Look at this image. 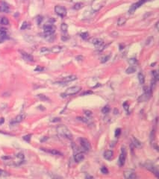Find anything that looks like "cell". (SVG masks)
I'll return each mask as SVG.
<instances>
[{
	"mask_svg": "<svg viewBox=\"0 0 159 179\" xmlns=\"http://www.w3.org/2000/svg\"><path fill=\"white\" fill-rule=\"evenodd\" d=\"M58 132L61 136H62L63 137H64L66 139H68V140H72L73 139V135H72L71 132L69 131V129L64 125L58 126Z\"/></svg>",
	"mask_w": 159,
	"mask_h": 179,
	"instance_id": "cell-1",
	"label": "cell"
},
{
	"mask_svg": "<svg viewBox=\"0 0 159 179\" xmlns=\"http://www.w3.org/2000/svg\"><path fill=\"white\" fill-rule=\"evenodd\" d=\"M82 90L81 87H78V86H74V87H69L66 92L63 94H61V96L62 97H66V96H73V95H75L76 93H78L79 91H80Z\"/></svg>",
	"mask_w": 159,
	"mask_h": 179,
	"instance_id": "cell-2",
	"label": "cell"
},
{
	"mask_svg": "<svg viewBox=\"0 0 159 179\" xmlns=\"http://www.w3.org/2000/svg\"><path fill=\"white\" fill-rule=\"evenodd\" d=\"M55 12L58 16H61V17L66 16L67 14V11L66 8L63 6H60V5H57L55 7Z\"/></svg>",
	"mask_w": 159,
	"mask_h": 179,
	"instance_id": "cell-3",
	"label": "cell"
},
{
	"mask_svg": "<svg viewBox=\"0 0 159 179\" xmlns=\"http://www.w3.org/2000/svg\"><path fill=\"white\" fill-rule=\"evenodd\" d=\"M44 35H51L55 32V27L52 24H46L43 26Z\"/></svg>",
	"mask_w": 159,
	"mask_h": 179,
	"instance_id": "cell-4",
	"label": "cell"
},
{
	"mask_svg": "<svg viewBox=\"0 0 159 179\" xmlns=\"http://www.w3.org/2000/svg\"><path fill=\"white\" fill-rule=\"evenodd\" d=\"M147 1H148V0H139L137 2H136L135 4H134V5H132L131 6V8H129V10H128V13L129 14H133L138 8H140L141 6H142Z\"/></svg>",
	"mask_w": 159,
	"mask_h": 179,
	"instance_id": "cell-5",
	"label": "cell"
},
{
	"mask_svg": "<svg viewBox=\"0 0 159 179\" xmlns=\"http://www.w3.org/2000/svg\"><path fill=\"white\" fill-rule=\"evenodd\" d=\"M126 148L124 147L122 148L121 150V154L120 155V157H119V165L120 166H123L125 164V161H126Z\"/></svg>",
	"mask_w": 159,
	"mask_h": 179,
	"instance_id": "cell-6",
	"label": "cell"
},
{
	"mask_svg": "<svg viewBox=\"0 0 159 179\" xmlns=\"http://www.w3.org/2000/svg\"><path fill=\"white\" fill-rule=\"evenodd\" d=\"M80 143H81V146L83 147V148L86 151H89L91 149V143L89 142L87 139L85 138H81L80 139Z\"/></svg>",
	"mask_w": 159,
	"mask_h": 179,
	"instance_id": "cell-7",
	"label": "cell"
},
{
	"mask_svg": "<svg viewBox=\"0 0 159 179\" xmlns=\"http://www.w3.org/2000/svg\"><path fill=\"white\" fill-rule=\"evenodd\" d=\"M19 52H20L22 57L25 60V61H28V62H33L34 61V57L31 55H29L28 53H27L24 51H19Z\"/></svg>",
	"mask_w": 159,
	"mask_h": 179,
	"instance_id": "cell-8",
	"label": "cell"
},
{
	"mask_svg": "<svg viewBox=\"0 0 159 179\" xmlns=\"http://www.w3.org/2000/svg\"><path fill=\"white\" fill-rule=\"evenodd\" d=\"M124 176L126 178L128 179H134L137 178V175L135 174L134 172L132 171V170H127L124 172Z\"/></svg>",
	"mask_w": 159,
	"mask_h": 179,
	"instance_id": "cell-9",
	"label": "cell"
},
{
	"mask_svg": "<svg viewBox=\"0 0 159 179\" xmlns=\"http://www.w3.org/2000/svg\"><path fill=\"white\" fill-rule=\"evenodd\" d=\"M91 43L93 45H95L97 47H100L103 44V41L100 38H93L91 40Z\"/></svg>",
	"mask_w": 159,
	"mask_h": 179,
	"instance_id": "cell-10",
	"label": "cell"
},
{
	"mask_svg": "<svg viewBox=\"0 0 159 179\" xmlns=\"http://www.w3.org/2000/svg\"><path fill=\"white\" fill-rule=\"evenodd\" d=\"M9 11V6L4 2H0V12L8 13Z\"/></svg>",
	"mask_w": 159,
	"mask_h": 179,
	"instance_id": "cell-11",
	"label": "cell"
},
{
	"mask_svg": "<svg viewBox=\"0 0 159 179\" xmlns=\"http://www.w3.org/2000/svg\"><path fill=\"white\" fill-rule=\"evenodd\" d=\"M114 156V152L112 150H108L104 152V158L106 160H111Z\"/></svg>",
	"mask_w": 159,
	"mask_h": 179,
	"instance_id": "cell-12",
	"label": "cell"
},
{
	"mask_svg": "<svg viewBox=\"0 0 159 179\" xmlns=\"http://www.w3.org/2000/svg\"><path fill=\"white\" fill-rule=\"evenodd\" d=\"M77 78V77L75 75H69V76H67L65 78H63V81L60 83H62V82H64V83H67V82H69V81H75V79Z\"/></svg>",
	"mask_w": 159,
	"mask_h": 179,
	"instance_id": "cell-13",
	"label": "cell"
},
{
	"mask_svg": "<svg viewBox=\"0 0 159 179\" xmlns=\"http://www.w3.org/2000/svg\"><path fill=\"white\" fill-rule=\"evenodd\" d=\"M41 149L45 152H49V153L53 155H62V154L60 152L56 150V149H45V148H41Z\"/></svg>",
	"mask_w": 159,
	"mask_h": 179,
	"instance_id": "cell-14",
	"label": "cell"
},
{
	"mask_svg": "<svg viewBox=\"0 0 159 179\" xmlns=\"http://www.w3.org/2000/svg\"><path fill=\"white\" fill-rule=\"evenodd\" d=\"M84 159V155L83 153H78L75 156V161L77 163L82 161Z\"/></svg>",
	"mask_w": 159,
	"mask_h": 179,
	"instance_id": "cell-15",
	"label": "cell"
},
{
	"mask_svg": "<svg viewBox=\"0 0 159 179\" xmlns=\"http://www.w3.org/2000/svg\"><path fill=\"white\" fill-rule=\"evenodd\" d=\"M24 118H25V115L24 114H19L14 119L12 123H19V122H21L24 119Z\"/></svg>",
	"mask_w": 159,
	"mask_h": 179,
	"instance_id": "cell-16",
	"label": "cell"
},
{
	"mask_svg": "<svg viewBox=\"0 0 159 179\" xmlns=\"http://www.w3.org/2000/svg\"><path fill=\"white\" fill-rule=\"evenodd\" d=\"M146 169H148L149 170L152 171L154 174L156 175L157 177H158V170H157L156 167H155L154 166H152V165H151V164H147V165H146Z\"/></svg>",
	"mask_w": 159,
	"mask_h": 179,
	"instance_id": "cell-17",
	"label": "cell"
},
{
	"mask_svg": "<svg viewBox=\"0 0 159 179\" xmlns=\"http://www.w3.org/2000/svg\"><path fill=\"white\" fill-rule=\"evenodd\" d=\"M7 30L5 28H0V40H5L7 38Z\"/></svg>",
	"mask_w": 159,
	"mask_h": 179,
	"instance_id": "cell-18",
	"label": "cell"
},
{
	"mask_svg": "<svg viewBox=\"0 0 159 179\" xmlns=\"http://www.w3.org/2000/svg\"><path fill=\"white\" fill-rule=\"evenodd\" d=\"M126 19L125 18V17H120L118 19V20H117V25L118 26H123V25H125L126 24Z\"/></svg>",
	"mask_w": 159,
	"mask_h": 179,
	"instance_id": "cell-19",
	"label": "cell"
},
{
	"mask_svg": "<svg viewBox=\"0 0 159 179\" xmlns=\"http://www.w3.org/2000/svg\"><path fill=\"white\" fill-rule=\"evenodd\" d=\"M61 46H54L52 48L50 49V52H53V53H58L61 51Z\"/></svg>",
	"mask_w": 159,
	"mask_h": 179,
	"instance_id": "cell-20",
	"label": "cell"
},
{
	"mask_svg": "<svg viewBox=\"0 0 159 179\" xmlns=\"http://www.w3.org/2000/svg\"><path fill=\"white\" fill-rule=\"evenodd\" d=\"M137 78H138V80H139V82H140V84H144V81H145V77H144L143 74L141 73H138Z\"/></svg>",
	"mask_w": 159,
	"mask_h": 179,
	"instance_id": "cell-21",
	"label": "cell"
},
{
	"mask_svg": "<svg viewBox=\"0 0 159 179\" xmlns=\"http://www.w3.org/2000/svg\"><path fill=\"white\" fill-rule=\"evenodd\" d=\"M136 71V68L134 67V66H129L128 68H127L126 69V73H127V74H132V73H134V72Z\"/></svg>",
	"mask_w": 159,
	"mask_h": 179,
	"instance_id": "cell-22",
	"label": "cell"
},
{
	"mask_svg": "<svg viewBox=\"0 0 159 179\" xmlns=\"http://www.w3.org/2000/svg\"><path fill=\"white\" fill-rule=\"evenodd\" d=\"M0 23H1L2 25H8L9 24L8 19L5 17V16L2 17L1 19H0Z\"/></svg>",
	"mask_w": 159,
	"mask_h": 179,
	"instance_id": "cell-23",
	"label": "cell"
},
{
	"mask_svg": "<svg viewBox=\"0 0 159 179\" xmlns=\"http://www.w3.org/2000/svg\"><path fill=\"white\" fill-rule=\"evenodd\" d=\"M9 175H9V173L8 172H6L5 170H2L0 169V177H1V178H5V177L9 176Z\"/></svg>",
	"mask_w": 159,
	"mask_h": 179,
	"instance_id": "cell-24",
	"label": "cell"
},
{
	"mask_svg": "<svg viewBox=\"0 0 159 179\" xmlns=\"http://www.w3.org/2000/svg\"><path fill=\"white\" fill-rule=\"evenodd\" d=\"M133 143H134V145L136 146V147H141L142 146L141 143L137 139H136L135 137H133Z\"/></svg>",
	"mask_w": 159,
	"mask_h": 179,
	"instance_id": "cell-25",
	"label": "cell"
},
{
	"mask_svg": "<svg viewBox=\"0 0 159 179\" xmlns=\"http://www.w3.org/2000/svg\"><path fill=\"white\" fill-rule=\"evenodd\" d=\"M109 111H110V107H109V105H105L102 107V114H108Z\"/></svg>",
	"mask_w": 159,
	"mask_h": 179,
	"instance_id": "cell-26",
	"label": "cell"
},
{
	"mask_svg": "<svg viewBox=\"0 0 159 179\" xmlns=\"http://www.w3.org/2000/svg\"><path fill=\"white\" fill-rule=\"evenodd\" d=\"M61 31H62L64 33H66V32H67L68 26H67V25L65 23H62V24H61Z\"/></svg>",
	"mask_w": 159,
	"mask_h": 179,
	"instance_id": "cell-27",
	"label": "cell"
},
{
	"mask_svg": "<svg viewBox=\"0 0 159 179\" xmlns=\"http://www.w3.org/2000/svg\"><path fill=\"white\" fill-rule=\"evenodd\" d=\"M83 3H76L75 5H74V7H73V8L74 9H75V10H79V9H81V8H83Z\"/></svg>",
	"mask_w": 159,
	"mask_h": 179,
	"instance_id": "cell-28",
	"label": "cell"
},
{
	"mask_svg": "<svg viewBox=\"0 0 159 179\" xmlns=\"http://www.w3.org/2000/svg\"><path fill=\"white\" fill-rule=\"evenodd\" d=\"M41 52L42 53H47V52H50V49L46 48V47H43L41 49Z\"/></svg>",
	"mask_w": 159,
	"mask_h": 179,
	"instance_id": "cell-29",
	"label": "cell"
},
{
	"mask_svg": "<svg viewBox=\"0 0 159 179\" xmlns=\"http://www.w3.org/2000/svg\"><path fill=\"white\" fill-rule=\"evenodd\" d=\"M37 97L38 98H40L41 99H42V100H45V101H49V99L46 96H43V95H42V94H39V95H37Z\"/></svg>",
	"mask_w": 159,
	"mask_h": 179,
	"instance_id": "cell-30",
	"label": "cell"
},
{
	"mask_svg": "<svg viewBox=\"0 0 159 179\" xmlns=\"http://www.w3.org/2000/svg\"><path fill=\"white\" fill-rule=\"evenodd\" d=\"M109 58H110V55H107V56H105V57H102L101 59V62L102 63H105V62H107L108 61Z\"/></svg>",
	"mask_w": 159,
	"mask_h": 179,
	"instance_id": "cell-31",
	"label": "cell"
},
{
	"mask_svg": "<svg viewBox=\"0 0 159 179\" xmlns=\"http://www.w3.org/2000/svg\"><path fill=\"white\" fill-rule=\"evenodd\" d=\"M28 27V23H27V22H24L23 24H22V26H21V30H25V29H26Z\"/></svg>",
	"mask_w": 159,
	"mask_h": 179,
	"instance_id": "cell-32",
	"label": "cell"
},
{
	"mask_svg": "<svg viewBox=\"0 0 159 179\" xmlns=\"http://www.w3.org/2000/svg\"><path fill=\"white\" fill-rule=\"evenodd\" d=\"M120 134H121V129L120 128L116 129V131H115V137H118L120 135Z\"/></svg>",
	"mask_w": 159,
	"mask_h": 179,
	"instance_id": "cell-33",
	"label": "cell"
},
{
	"mask_svg": "<svg viewBox=\"0 0 159 179\" xmlns=\"http://www.w3.org/2000/svg\"><path fill=\"white\" fill-rule=\"evenodd\" d=\"M101 172L103 174H108V170L106 167H105V166H103V167L101 168Z\"/></svg>",
	"mask_w": 159,
	"mask_h": 179,
	"instance_id": "cell-34",
	"label": "cell"
},
{
	"mask_svg": "<svg viewBox=\"0 0 159 179\" xmlns=\"http://www.w3.org/2000/svg\"><path fill=\"white\" fill-rule=\"evenodd\" d=\"M30 139H31V134H28V135H26V136L23 137V140H25L27 142L30 141Z\"/></svg>",
	"mask_w": 159,
	"mask_h": 179,
	"instance_id": "cell-35",
	"label": "cell"
},
{
	"mask_svg": "<svg viewBox=\"0 0 159 179\" xmlns=\"http://www.w3.org/2000/svg\"><path fill=\"white\" fill-rule=\"evenodd\" d=\"M88 36H89V34H88V33H87V32H85V33H82V34H81L82 38V39H84V40L87 39V38H88Z\"/></svg>",
	"mask_w": 159,
	"mask_h": 179,
	"instance_id": "cell-36",
	"label": "cell"
},
{
	"mask_svg": "<svg viewBox=\"0 0 159 179\" xmlns=\"http://www.w3.org/2000/svg\"><path fill=\"white\" fill-rule=\"evenodd\" d=\"M84 114L87 116H92V112L91 111H84Z\"/></svg>",
	"mask_w": 159,
	"mask_h": 179,
	"instance_id": "cell-37",
	"label": "cell"
},
{
	"mask_svg": "<svg viewBox=\"0 0 159 179\" xmlns=\"http://www.w3.org/2000/svg\"><path fill=\"white\" fill-rule=\"evenodd\" d=\"M34 70H35L36 72H41V71H43V68L38 66H37V68H35Z\"/></svg>",
	"mask_w": 159,
	"mask_h": 179,
	"instance_id": "cell-38",
	"label": "cell"
},
{
	"mask_svg": "<svg viewBox=\"0 0 159 179\" xmlns=\"http://www.w3.org/2000/svg\"><path fill=\"white\" fill-rule=\"evenodd\" d=\"M37 23H38V24H41V22L43 21V17H42V16H37Z\"/></svg>",
	"mask_w": 159,
	"mask_h": 179,
	"instance_id": "cell-39",
	"label": "cell"
},
{
	"mask_svg": "<svg viewBox=\"0 0 159 179\" xmlns=\"http://www.w3.org/2000/svg\"><path fill=\"white\" fill-rule=\"evenodd\" d=\"M128 62L130 63V64H134L136 62H137V61H136V59L135 58H131L130 60H129L128 61Z\"/></svg>",
	"mask_w": 159,
	"mask_h": 179,
	"instance_id": "cell-40",
	"label": "cell"
},
{
	"mask_svg": "<svg viewBox=\"0 0 159 179\" xmlns=\"http://www.w3.org/2000/svg\"><path fill=\"white\" fill-rule=\"evenodd\" d=\"M59 121H61V119L60 118H53L52 120H51L52 122H59Z\"/></svg>",
	"mask_w": 159,
	"mask_h": 179,
	"instance_id": "cell-41",
	"label": "cell"
},
{
	"mask_svg": "<svg viewBox=\"0 0 159 179\" xmlns=\"http://www.w3.org/2000/svg\"><path fill=\"white\" fill-rule=\"evenodd\" d=\"M123 107H124V108L126 109V111H128V107H129V105H128V103H127V102H125V103L123 104Z\"/></svg>",
	"mask_w": 159,
	"mask_h": 179,
	"instance_id": "cell-42",
	"label": "cell"
},
{
	"mask_svg": "<svg viewBox=\"0 0 159 179\" xmlns=\"http://www.w3.org/2000/svg\"><path fill=\"white\" fill-rule=\"evenodd\" d=\"M5 122V119L4 118H0V125H1L2 124H3Z\"/></svg>",
	"mask_w": 159,
	"mask_h": 179,
	"instance_id": "cell-43",
	"label": "cell"
},
{
	"mask_svg": "<svg viewBox=\"0 0 159 179\" xmlns=\"http://www.w3.org/2000/svg\"><path fill=\"white\" fill-rule=\"evenodd\" d=\"M88 93H92V92L89 91V92H85L84 93H83V95H85V94H88Z\"/></svg>",
	"mask_w": 159,
	"mask_h": 179,
	"instance_id": "cell-44",
	"label": "cell"
},
{
	"mask_svg": "<svg viewBox=\"0 0 159 179\" xmlns=\"http://www.w3.org/2000/svg\"><path fill=\"white\" fill-rule=\"evenodd\" d=\"M86 178H93L92 176H86Z\"/></svg>",
	"mask_w": 159,
	"mask_h": 179,
	"instance_id": "cell-45",
	"label": "cell"
}]
</instances>
